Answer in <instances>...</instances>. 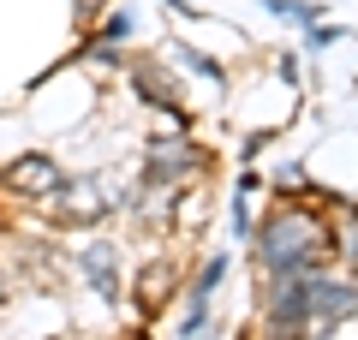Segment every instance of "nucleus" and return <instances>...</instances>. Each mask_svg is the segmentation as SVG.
<instances>
[{
  "instance_id": "obj_1",
  "label": "nucleus",
  "mask_w": 358,
  "mask_h": 340,
  "mask_svg": "<svg viewBox=\"0 0 358 340\" xmlns=\"http://www.w3.org/2000/svg\"><path fill=\"white\" fill-rule=\"evenodd\" d=\"M257 251H263V269H268V275H305V269H317L322 257H329V227H322L317 215L281 209L275 221L263 227Z\"/></svg>"
},
{
  "instance_id": "obj_2",
  "label": "nucleus",
  "mask_w": 358,
  "mask_h": 340,
  "mask_svg": "<svg viewBox=\"0 0 358 340\" xmlns=\"http://www.w3.org/2000/svg\"><path fill=\"white\" fill-rule=\"evenodd\" d=\"M54 203H60V221H102V215L120 203V191H108L102 179H78V185H66V179H60Z\"/></svg>"
},
{
  "instance_id": "obj_3",
  "label": "nucleus",
  "mask_w": 358,
  "mask_h": 340,
  "mask_svg": "<svg viewBox=\"0 0 358 340\" xmlns=\"http://www.w3.org/2000/svg\"><path fill=\"white\" fill-rule=\"evenodd\" d=\"M197 167H203V155H197L185 138H162V143H150V185H167V191H173V179L197 173Z\"/></svg>"
},
{
  "instance_id": "obj_4",
  "label": "nucleus",
  "mask_w": 358,
  "mask_h": 340,
  "mask_svg": "<svg viewBox=\"0 0 358 340\" xmlns=\"http://www.w3.org/2000/svg\"><path fill=\"white\" fill-rule=\"evenodd\" d=\"M6 185H13L18 197H54V191H60V167H54L48 155H24V162L6 167Z\"/></svg>"
},
{
  "instance_id": "obj_5",
  "label": "nucleus",
  "mask_w": 358,
  "mask_h": 340,
  "mask_svg": "<svg viewBox=\"0 0 358 340\" xmlns=\"http://www.w3.org/2000/svg\"><path fill=\"white\" fill-rule=\"evenodd\" d=\"M84 275L96 281V292H102V299H120V281H114V245H90L84 251Z\"/></svg>"
},
{
  "instance_id": "obj_6",
  "label": "nucleus",
  "mask_w": 358,
  "mask_h": 340,
  "mask_svg": "<svg viewBox=\"0 0 358 340\" xmlns=\"http://www.w3.org/2000/svg\"><path fill=\"white\" fill-rule=\"evenodd\" d=\"M173 287V269H162V263H150L143 269V304H162V292Z\"/></svg>"
},
{
  "instance_id": "obj_7",
  "label": "nucleus",
  "mask_w": 358,
  "mask_h": 340,
  "mask_svg": "<svg viewBox=\"0 0 358 340\" xmlns=\"http://www.w3.org/2000/svg\"><path fill=\"white\" fill-rule=\"evenodd\" d=\"M268 13L293 18V24H310V18H317V6H299V0H268Z\"/></svg>"
},
{
  "instance_id": "obj_8",
  "label": "nucleus",
  "mask_w": 358,
  "mask_h": 340,
  "mask_svg": "<svg viewBox=\"0 0 358 340\" xmlns=\"http://www.w3.org/2000/svg\"><path fill=\"white\" fill-rule=\"evenodd\" d=\"M179 54H185V66H192V72H203V78H215V84H221V66H215V60H203L197 48H179Z\"/></svg>"
},
{
  "instance_id": "obj_9",
  "label": "nucleus",
  "mask_w": 358,
  "mask_h": 340,
  "mask_svg": "<svg viewBox=\"0 0 358 340\" xmlns=\"http://www.w3.org/2000/svg\"><path fill=\"white\" fill-rule=\"evenodd\" d=\"M120 36H131V18H126V13L108 18V42H120Z\"/></svg>"
},
{
  "instance_id": "obj_10",
  "label": "nucleus",
  "mask_w": 358,
  "mask_h": 340,
  "mask_svg": "<svg viewBox=\"0 0 358 340\" xmlns=\"http://www.w3.org/2000/svg\"><path fill=\"white\" fill-rule=\"evenodd\" d=\"M78 13H84V18H90V13H102V0H78Z\"/></svg>"
},
{
  "instance_id": "obj_11",
  "label": "nucleus",
  "mask_w": 358,
  "mask_h": 340,
  "mask_svg": "<svg viewBox=\"0 0 358 340\" xmlns=\"http://www.w3.org/2000/svg\"><path fill=\"white\" fill-rule=\"evenodd\" d=\"M0 292H6V281H0Z\"/></svg>"
}]
</instances>
